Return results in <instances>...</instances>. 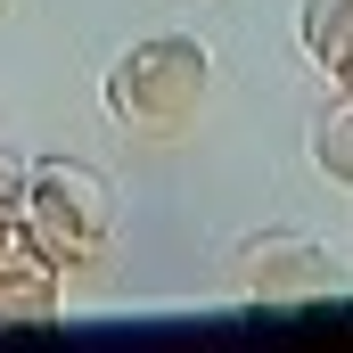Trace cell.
<instances>
[{"label":"cell","instance_id":"8992f818","mask_svg":"<svg viewBox=\"0 0 353 353\" xmlns=\"http://www.w3.org/2000/svg\"><path fill=\"white\" fill-rule=\"evenodd\" d=\"M312 165L337 181V189H353V90L321 115V123H312Z\"/></svg>","mask_w":353,"mask_h":353},{"label":"cell","instance_id":"7a4b0ae2","mask_svg":"<svg viewBox=\"0 0 353 353\" xmlns=\"http://www.w3.org/2000/svg\"><path fill=\"white\" fill-rule=\"evenodd\" d=\"M25 230H33V247L58 271L90 263L107 247V181L90 173V165H74V157L25 165Z\"/></svg>","mask_w":353,"mask_h":353},{"label":"cell","instance_id":"277c9868","mask_svg":"<svg viewBox=\"0 0 353 353\" xmlns=\"http://www.w3.org/2000/svg\"><path fill=\"white\" fill-rule=\"evenodd\" d=\"M58 279H66V271L50 263L41 247H33L25 263H8L0 271V329H50V321H58Z\"/></svg>","mask_w":353,"mask_h":353},{"label":"cell","instance_id":"3957f363","mask_svg":"<svg viewBox=\"0 0 353 353\" xmlns=\"http://www.w3.org/2000/svg\"><path fill=\"white\" fill-rule=\"evenodd\" d=\"M239 288L255 304H304V296H337L345 271L321 239H296V230H271V239H247L239 247Z\"/></svg>","mask_w":353,"mask_h":353},{"label":"cell","instance_id":"6da1fadb","mask_svg":"<svg viewBox=\"0 0 353 353\" xmlns=\"http://www.w3.org/2000/svg\"><path fill=\"white\" fill-rule=\"evenodd\" d=\"M205 90H214L205 41H189V33H148V41H132V50L107 66V115L132 123V132H181V123H197Z\"/></svg>","mask_w":353,"mask_h":353},{"label":"cell","instance_id":"5b68a950","mask_svg":"<svg viewBox=\"0 0 353 353\" xmlns=\"http://www.w3.org/2000/svg\"><path fill=\"white\" fill-rule=\"evenodd\" d=\"M296 33H304V58L337 90H353V0H304Z\"/></svg>","mask_w":353,"mask_h":353}]
</instances>
